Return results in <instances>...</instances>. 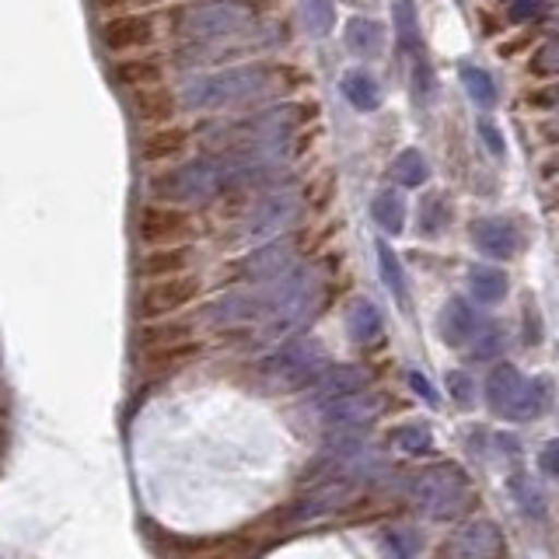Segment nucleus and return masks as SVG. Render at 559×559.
<instances>
[{
    "instance_id": "f257e3e1",
    "label": "nucleus",
    "mask_w": 559,
    "mask_h": 559,
    "mask_svg": "<svg viewBox=\"0 0 559 559\" xmlns=\"http://www.w3.org/2000/svg\"><path fill=\"white\" fill-rule=\"evenodd\" d=\"M297 70L280 67V63H238V67H221L186 81L182 87V105L192 112H227L241 109L255 98H262L276 87V81L294 78Z\"/></svg>"
},
{
    "instance_id": "f03ea898",
    "label": "nucleus",
    "mask_w": 559,
    "mask_h": 559,
    "mask_svg": "<svg viewBox=\"0 0 559 559\" xmlns=\"http://www.w3.org/2000/svg\"><path fill=\"white\" fill-rule=\"evenodd\" d=\"M259 22L252 0H203L175 14V32L189 43H231L249 35Z\"/></svg>"
},
{
    "instance_id": "7ed1b4c3",
    "label": "nucleus",
    "mask_w": 559,
    "mask_h": 559,
    "mask_svg": "<svg viewBox=\"0 0 559 559\" xmlns=\"http://www.w3.org/2000/svg\"><path fill=\"white\" fill-rule=\"evenodd\" d=\"M231 189V171L221 154H203L197 162L157 171L151 179V197L165 203H206Z\"/></svg>"
},
{
    "instance_id": "20e7f679",
    "label": "nucleus",
    "mask_w": 559,
    "mask_h": 559,
    "mask_svg": "<svg viewBox=\"0 0 559 559\" xmlns=\"http://www.w3.org/2000/svg\"><path fill=\"white\" fill-rule=\"evenodd\" d=\"M329 367L319 343H311L301 332H294L280 343L266 360H259V371L276 392H308Z\"/></svg>"
},
{
    "instance_id": "39448f33",
    "label": "nucleus",
    "mask_w": 559,
    "mask_h": 559,
    "mask_svg": "<svg viewBox=\"0 0 559 559\" xmlns=\"http://www.w3.org/2000/svg\"><path fill=\"white\" fill-rule=\"evenodd\" d=\"M413 500L427 518L454 521L472 503V486L454 462H437L413 476Z\"/></svg>"
},
{
    "instance_id": "423d86ee",
    "label": "nucleus",
    "mask_w": 559,
    "mask_h": 559,
    "mask_svg": "<svg viewBox=\"0 0 559 559\" xmlns=\"http://www.w3.org/2000/svg\"><path fill=\"white\" fill-rule=\"evenodd\" d=\"M203 294V284L192 273H175V276H157L147 280L136 294V319L151 322V319H168V314H179L189 305H197Z\"/></svg>"
},
{
    "instance_id": "0eeeda50",
    "label": "nucleus",
    "mask_w": 559,
    "mask_h": 559,
    "mask_svg": "<svg viewBox=\"0 0 559 559\" xmlns=\"http://www.w3.org/2000/svg\"><path fill=\"white\" fill-rule=\"evenodd\" d=\"M200 235V221L182 203H147L136 214V238L144 245H189Z\"/></svg>"
},
{
    "instance_id": "6e6552de",
    "label": "nucleus",
    "mask_w": 559,
    "mask_h": 559,
    "mask_svg": "<svg viewBox=\"0 0 559 559\" xmlns=\"http://www.w3.org/2000/svg\"><path fill=\"white\" fill-rule=\"evenodd\" d=\"M287 270H294V241L290 238H270L262 241L259 249L245 252L241 259H235L231 266L224 270V276L231 284H266V280L284 276Z\"/></svg>"
},
{
    "instance_id": "1a4fd4ad",
    "label": "nucleus",
    "mask_w": 559,
    "mask_h": 559,
    "mask_svg": "<svg viewBox=\"0 0 559 559\" xmlns=\"http://www.w3.org/2000/svg\"><path fill=\"white\" fill-rule=\"evenodd\" d=\"M297 217V192L290 189H262L241 221V235L249 241H270L276 231L290 227Z\"/></svg>"
},
{
    "instance_id": "9d476101",
    "label": "nucleus",
    "mask_w": 559,
    "mask_h": 559,
    "mask_svg": "<svg viewBox=\"0 0 559 559\" xmlns=\"http://www.w3.org/2000/svg\"><path fill=\"white\" fill-rule=\"evenodd\" d=\"M157 35L154 17L144 11H119L112 17H105L98 28V39L109 52H133V49H147Z\"/></svg>"
},
{
    "instance_id": "9b49d317",
    "label": "nucleus",
    "mask_w": 559,
    "mask_h": 559,
    "mask_svg": "<svg viewBox=\"0 0 559 559\" xmlns=\"http://www.w3.org/2000/svg\"><path fill=\"white\" fill-rule=\"evenodd\" d=\"M384 402L378 392H349V395H340V399H329L322 402V424L325 427H367L374 424V419L381 416Z\"/></svg>"
},
{
    "instance_id": "f8f14e48",
    "label": "nucleus",
    "mask_w": 559,
    "mask_h": 559,
    "mask_svg": "<svg viewBox=\"0 0 559 559\" xmlns=\"http://www.w3.org/2000/svg\"><path fill=\"white\" fill-rule=\"evenodd\" d=\"M200 357H203V343L197 336L175 340L154 349H140V371H144V378H168L175 371H182V367L197 364Z\"/></svg>"
},
{
    "instance_id": "ddd939ff",
    "label": "nucleus",
    "mask_w": 559,
    "mask_h": 559,
    "mask_svg": "<svg viewBox=\"0 0 559 559\" xmlns=\"http://www.w3.org/2000/svg\"><path fill=\"white\" fill-rule=\"evenodd\" d=\"M130 105H133V116L140 122H154V127H162V122H171L175 116H179L182 95H175L171 87L162 81V84H147V87L130 92Z\"/></svg>"
},
{
    "instance_id": "4468645a",
    "label": "nucleus",
    "mask_w": 559,
    "mask_h": 559,
    "mask_svg": "<svg viewBox=\"0 0 559 559\" xmlns=\"http://www.w3.org/2000/svg\"><path fill=\"white\" fill-rule=\"evenodd\" d=\"M189 151V130L162 122L140 140V162L144 165H175Z\"/></svg>"
},
{
    "instance_id": "2eb2a0df",
    "label": "nucleus",
    "mask_w": 559,
    "mask_h": 559,
    "mask_svg": "<svg viewBox=\"0 0 559 559\" xmlns=\"http://www.w3.org/2000/svg\"><path fill=\"white\" fill-rule=\"evenodd\" d=\"M448 552L454 556H468V559H486V556H500L503 552V535L493 521H468L459 535H451Z\"/></svg>"
},
{
    "instance_id": "dca6fc26",
    "label": "nucleus",
    "mask_w": 559,
    "mask_h": 559,
    "mask_svg": "<svg viewBox=\"0 0 559 559\" xmlns=\"http://www.w3.org/2000/svg\"><path fill=\"white\" fill-rule=\"evenodd\" d=\"M437 325H441V336L448 346H468L479 336L483 314H479V308H472V301H465V297H451Z\"/></svg>"
},
{
    "instance_id": "f3484780",
    "label": "nucleus",
    "mask_w": 559,
    "mask_h": 559,
    "mask_svg": "<svg viewBox=\"0 0 559 559\" xmlns=\"http://www.w3.org/2000/svg\"><path fill=\"white\" fill-rule=\"evenodd\" d=\"M189 266H192L189 245H147V252L136 259L133 270L140 280H157V276L189 273Z\"/></svg>"
},
{
    "instance_id": "a211bd4d",
    "label": "nucleus",
    "mask_w": 559,
    "mask_h": 559,
    "mask_svg": "<svg viewBox=\"0 0 559 559\" xmlns=\"http://www.w3.org/2000/svg\"><path fill=\"white\" fill-rule=\"evenodd\" d=\"M472 241H476V249L486 259H511L518 252V231H514V224L503 217L476 221V227H472Z\"/></svg>"
},
{
    "instance_id": "6ab92c4d",
    "label": "nucleus",
    "mask_w": 559,
    "mask_h": 559,
    "mask_svg": "<svg viewBox=\"0 0 559 559\" xmlns=\"http://www.w3.org/2000/svg\"><path fill=\"white\" fill-rule=\"evenodd\" d=\"M367 384V378H364V371L357 364H332V367H325L322 371V378L311 384V395L319 399V406L322 402H329V399H340V395H349V392H360Z\"/></svg>"
},
{
    "instance_id": "aec40b11",
    "label": "nucleus",
    "mask_w": 559,
    "mask_h": 559,
    "mask_svg": "<svg viewBox=\"0 0 559 559\" xmlns=\"http://www.w3.org/2000/svg\"><path fill=\"white\" fill-rule=\"evenodd\" d=\"M549 389H552V381H549V378H524V384L518 389V395L511 399V406H507L500 416H503V419H511V424H528V419H535L542 409H546Z\"/></svg>"
},
{
    "instance_id": "412c9836",
    "label": "nucleus",
    "mask_w": 559,
    "mask_h": 559,
    "mask_svg": "<svg viewBox=\"0 0 559 559\" xmlns=\"http://www.w3.org/2000/svg\"><path fill=\"white\" fill-rule=\"evenodd\" d=\"M112 81L122 92H136V87L147 84H162L165 81V67L154 57H122L112 63Z\"/></svg>"
},
{
    "instance_id": "4be33fe9",
    "label": "nucleus",
    "mask_w": 559,
    "mask_h": 559,
    "mask_svg": "<svg viewBox=\"0 0 559 559\" xmlns=\"http://www.w3.org/2000/svg\"><path fill=\"white\" fill-rule=\"evenodd\" d=\"M340 92L357 112H378L381 102H384V92H381V84L371 78V70H346L343 81H340Z\"/></svg>"
},
{
    "instance_id": "5701e85b",
    "label": "nucleus",
    "mask_w": 559,
    "mask_h": 559,
    "mask_svg": "<svg viewBox=\"0 0 559 559\" xmlns=\"http://www.w3.org/2000/svg\"><path fill=\"white\" fill-rule=\"evenodd\" d=\"M343 43L354 57L374 60L384 49V28L378 22H371V17H349L346 28H343Z\"/></svg>"
},
{
    "instance_id": "b1692460",
    "label": "nucleus",
    "mask_w": 559,
    "mask_h": 559,
    "mask_svg": "<svg viewBox=\"0 0 559 559\" xmlns=\"http://www.w3.org/2000/svg\"><path fill=\"white\" fill-rule=\"evenodd\" d=\"M381 329H384L381 311H378V305L371 301V297H354L349 308H346V332H349V340H354V343H371V340L381 336Z\"/></svg>"
},
{
    "instance_id": "393cba45",
    "label": "nucleus",
    "mask_w": 559,
    "mask_h": 559,
    "mask_svg": "<svg viewBox=\"0 0 559 559\" xmlns=\"http://www.w3.org/2000/svg\"><path fill=\"white\" fill-rule=\"evenodd\" d=\"M524 384V374L518 371L514 364H497L493 371L486 374V402H489V409L493 413H503L507 406H511V399L518 395V389Z\"/></svg>"
},
{
    "instance_id": "a878e982",
    "label": "nucleus",
    "mask_w": 559,
    "mask_h": 559,
    "mask_svg": "<svg viewBox=\"0 0 559 559\" xmlns=\"http://www.w3.org/2000/svg\"><path fill=\"white\" fill-rule=\"evenodd\" d=\"M192 332H197V325L186 319H175V314H168V319H151L136 332V349H154V346H165L175 340H189Z\"/></svg>"
},
{
    "instance_id": "bb28decb",
    "label": "nucleus",
    "mask_w": 559,
    "mask_h": 559,
    "mask_svg": "<svg viewBox=\"0 0 559 559\" xmlns=\"http://www.w3.org/2000/svg\"><path fill=\"white\" fill-rule=\"evenodd\" d=\"M468 287H472V297H476V305H483V308L503 305L507 290H511V284H507V273L497 270V266H476L468 273Z\"/></svg>"
},
{
    "instance_id": "cd10ccee",
    "label": "nucleus",
    "mask_w": 559,
    "mask_h": 559,
    "mask_svg": "<svg viewBox=\"0 0 559 559\" xmlns=\"http://www.w3.org/2000/svg\"><path fill=\"white\" fill-rule=\"evenodd\" d=\"M371 217L384 235H399L406 227V200L399 197V189H381L371 200Z\"/></svg>"
},
{
    "instance_id": "c85d7f7f",
    "label": "nucleus",
    "mask_w": 559,
    "mask_h": 559,
    "mask_svg": "<svg viewBox=\"0 0 559 559\" xmlns=\"http://www.w3.org/2000/svg\"><path fill=\"white\" fill-rule=\"evenodd\" d=\"M430 179V165H427V157L406 147V151H399L395 154V162H392V182L399 189H419Z\"/></svg>"
},
{
    "instance_id": "c756f323",
    "label": "nucleus",
    "mask_w": 559,
    "mask_h": 559,
    "mask_svg": "<svg viewBox=\"0 0 559 559\" xmlns=\"http://www.w3.org/2000/svg\"><path fill=\"white\" fill-rule=\"evenodd\" d=\"M378 270H381V280H384V287H389V294L402 308H406L409 305L406 273H402V262H399V255H395V249L389 241H378Z\"/></svg>"
},
{
    "instance_id": "7c9ffc66",
    "label": "nucleus",
    "mask_w": 559,
    "mask_h": 559,
    "mask_svg": "<svg viewBox=\"0 0 559 559\" xmlns=\"http://www.w3.org/2000/svg\"><path fill=\"white\" fill-rule=\"evenodd\" d=\"M451 224V203L444 192H427L424 203H419V235L437 238Z\"/></svg>"
},
{
    "instance_id": "2f4dec72",
    "label": "nucleus",
    "mask_w": 559,
    "mask_h": 559,
    "mask_svg": "<svg viewBox=\"0 0 559 559\" xmlns=\"http://www.w3.org/2000/svg\"><path fill=\"white\" fill-rule=\"evenodd\" d=\"M395 32H399V46L409 49V52H419L424 46V32H419V14L413 8V0H395Z\"/></svg>"
},
{
    "instance_id": "473e14b6",
    "label": "nucleus",
    "mask_w": 559,
    "mask_h": 559,
    "mask_svg": "<svg viewBox=\"0 0 559 559\" xmlns=\"http://www.w3.org/2000/svg\"><path fill=\"white\" fill-rule=\"evenodd\" d=\"M389 444L406 451V454H430L433 451V433L424 424H399L389 433Z\"/></svg>"
},
{
    "instance_id": "72a5a7b5",
    "label": "nucleus",
    "mask_w": 559,
    "mask_h": 559,
    "mask_svg": "<svg viewBox=\"0 0 559 559\" xmlns=\"http://www.w3.org/2000/svg\"><path fill=\"white\" fill-rule=\"evenodd\" d=\"M462 84H465V92H468V98L479 105L483 112H489L497 105V84H493V78L486 74L483 67H462Z\"/></svg>"
},
{
    "instance_id": "f704fd0d",
    "label": "nucleus",
    "mask_w": 559,
    "mask_h": 559,
    "mask_svg": "<svg viewBox=\"0 0 559 559\" xmlns=\"http://www.w3.org/2000/svg\"><path fill=\"white\" fill-rule=\"evenodd\" d=\"M301 11L311 35H319V39H325L336 28V0H305Z\"/></svg>"
},
{
    "instance_id": "c9c22d12",
    "label": "nucleus",
    "mask_w": 559,
    "mask_h": 559,
    "mask_svg": "<svg viewBox=\"0 0 559 559\" xmlns=\"http://www.w3.org/2000/svg\"><path fill=\"white\" fill-rule=\"evenodd\" d=\"M532 78H556L559 74V35H549L546 43L535 49V57L528 60Z\"/></svg>"
},
{
    "instance_id": "e433bc0d",
    "label": "nucleus",
    "mask_w": 559,
    "mask_h": 559,
    "mask_svg": "<svg viewBox=\"0 0 559 559\" xmlns=\"http://www.w3.org/2000/svg\"><path fill=\"white\" fill-rule=\"evenodd\" d=\"M507 489H511V493L518 497L521 511H528L532 518H542V514H546V507H542L546 500H542V493H538V489H535L528 479H524V476H514L511 483H507Z\"/></svg>"
},
{
    "instance_id": "4c0bfd02",
    "label": "nucleus",
    "mask_w": 559,
    "mask_h": 559,
    "mask_svg": "<svg viewBox=\"0 0 559 559\" xmlns=\"http://www.w3.org/2000/svg\"><path fill=\"white\" fill-rule=\"evenodd\" d=\"M472 343H476V346L468 349V360H476V364L483 360V364H486V360H493V357L500 354V349H503V332H500L497 325H489V329H486V340H483V332H479V336L472 340Z\"/></svg>"
},
{
    "instance_id": "58836bf2",
    "label": "nucleus",
    "mask_w": 559,
    "mask_h": 559,
    "mask_svg": "<svg viewBox=\"0 0 559 559\" xmlns=\"http://www.w3.org/2000/svg\"><path fill=\"white\" fill-rule=\"evenodd\" d=\"M384 549L395 552V556H416L419 535L416 532H384Z\"/></svg>"
},
{
    "instance_id": "ea45409f",
    "label": "nucleus",
    "mask_w": 559,
    "mask_h": 559,
    "mask_svg": "<svg viewBox=\"0 0 559 559\" xmlns=\"http://www.w3.org/2000/svg\"><path fill=\"white\" fill-rule=\"evenodd\" d=\"M542 11H546V0H511L507 17H511L514 25H524V22H538Z\"/></svg>"
},
{
    "instance_id": "a19ab883",
    "label": "nucleus",
    "mask_w": 559,
    "mask_h": 559,
    "mask_svg": "<svg viewBox=\"0 0 559 559\" xmlns=\"http://www.w3.org/2000/svg\"><path fill=\"white\" fill-rule=\"evenodd\" d=\"M528 105L538 112L559 109V81L556 84H542V87H535V92H528Z\"/></svg>"
},
{
    "instance_id": "79ce46f5",
    "label": "nucleus",
    "mask_w": 559,
    "mask_h": 559,
    "mask_svg": "<svg viewBox=\"0 0 559 559\" xmlns=\"http://www.w3.org/2000/svg\"><path fill=\"white\" fill-rule=\"evenodd\" d=\"M448 389H451L454 399L462 402V406H468V402L476 399V395H472V392H476V381H472L465 371H451V374H448Z\"/></svg>"
},
{
    "instance_id": "37998d69",
    "label": "nucleus",
    "mask_w": 559,
    "mask_h": 559,
    "mask_svg": "<svg viewBox=\"0 0 559 559\" xmlns=\"http://www.w3.org/2000/svg\"><path fill=\"white\" fill-rule=\"evenodd\" d=\"M538 472H542V476H549V479H559V437L538 451Z\"/></svg>"
},
{
    "instance_id": "c03bdc74",
    "label": "nucleus",
    "mask_w": 559,
    "mask_h": 559,
    "mask_svg": "<svg viewBox=\"0 0 559 559\" xmlns=\"http://www.w3.org/2000/svg\"><path fill=\"white\" fill-rule=\"evenodd\" d=\"M535 133L546 140V144H552V147H559V109H552V116H546L535 127Z\"/></svg>"
},
{
    "instance_id": "a18cd8bd",
    "label": "nucleus",
    "mask_w": 559,
    "mask_h": 559,
    "mask_svg": "<svg viewBox=\"0 0 559 559\" xmlns=\"http://www.w3.org/2000/svg\"><path fill=\"white\" fill-rule=\"evenodd\" d=\"M479 136L486 140V147L493 151L497 157L503 154V136H500V130L493 127V122H479Z\"/></svg>"
},
{
    "instance_id": "49530a36",
    "label": "nucleus",
    "mask_w": 559,
    "mask_h": 559,
    "mask_svg": "<svg viewBox=\"0 0 559 559\" xmlns=\"http://www.w3.org/2000/svg\"><path fill=\"white\" fill-rule=\"evenodd\" d=\"M409 389H413L419 399H427L430 406H437V392H433V384H430L424 374H416V371H413V374H409Z\"/></svg>"
},
{
    "instance_id": "de8ad7c7",
    "label": "nucleus",
    "mask_w": 559,
    "mask_h": 559,
    "mask_svg": "<svg viewBox=\"0 0 559 559\" xmlns=\"http://www.w3.org/2000/svg\"><path fill=\"white\" fill-rule=\"evenodd\" d=\"M413 81H416V92L424 95V87L433 95V74H430V67L424 63V57L416 60V70H413Z\"/></svg>"
},
{
    "instance_id": "09e8293b",
    "label": "nucleus",
    "mask_w": 559,
    "mask_h": 559,
    "mask_svg": "<svg viewBox=\"0 0 559 559\" xmlns=\"http://www.w3.org/2000/svg\"><path fill=\"white\" fill-rule=\"evenodd\" d=\"M542 175H546V179H556L559 175V147L546 157V162H542Z\"/></svg>"
},
{
    "instance_id": "8fccbe9b",
    "label": "nucleus",
    "mask_w": 559,
    "mask_h": 559,
    "mask_svg": "<svg viewBox=\"0 0 559 559\" xmlns=\"http://www.w3.org/2000/svg\"><path fill=\"white\" fill-rule=\"evenodd\" d=\"M92 4H95L98 11H122V8L136 4V0H92Z\"/></svg>"
},
{
    "instance_id": "3c124183",
    "label": "nucleus",
    "mask_w": 559,
    "mask_h": 559,
    "mask_svg": "<svg viewBox=\"0 0 559 559\" xmlns=\"http://www.w3.org/2000/svg\"><path fill=\"white\" fill-rule=\"evenodd\" d=\"M532 39H535V35H521L518 43H503V46H500V57H511V52H518L521 46H528Z\"/></svg>"
},
{
    "instance_id": "603ef678",
    "label": "nucleus",
    "mask_w": 559,
    "mask_h": 559,
    "mask_svg": "<svg viewBox=\"0 0 559 559\" xmlns=\"http://www.w3.org/2000/svg\"><path fill=\"white\" fill-rule=\"evenodd\" d=\"M542 25H546V32H549V35H559V8H556V11L546 17V22H542Z\"/></svg>"
},
{
    "instance_id": "864d4df0",
    "label": "nucleus",
    "mask_w": 559,
    "mask_h": 559,
    "mask_svg": "<svg viewBox=\"0 0 559 559\" xmlns=\"http://www.w3.org/2000/svg\"><path fill=\"white\" fill-rule=\"evenodd\" d=\"M8 444H11V437H8V427H4V424H0V454H4V451H8Z\"/></svg>"
},
{
    "instance_id": "5fc2aeb1",
    "label": "nucleus",
    "mask_w": 559,
    "mask_h": 559,
    "mask_svg": "<svg viewBox=\"0 0 559 559\" xmlns=\"http://www.w3.org/2000/svg\"><path fill=\"white\" fill-rule=\"evenodd\" d=\"M549 206H552V210H559V189H556V197L549 200Z\"/></svg>"
}]
</instances>
